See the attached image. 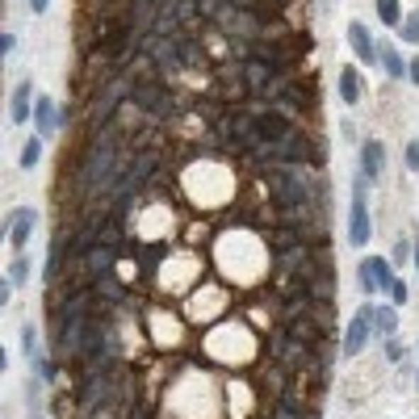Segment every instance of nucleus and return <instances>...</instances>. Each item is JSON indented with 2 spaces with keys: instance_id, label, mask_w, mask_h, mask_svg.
<instances>
[{
  "instance_id": "f257e3e1",
  "label": "nucleus",
  "mask_w": 419,
  "mask_h": 419,
  "mask_svg": "<svg viewBox=\"0 0 419 419\" xmlns=\"http://www.w3.org/2000/svg\"><path fill=\"white\" fill-rule=\"evenodd\" d=\"M373 239V218H369V201H365V177L352 181V206H348V243L365 247Z\"/></svg>"
},
{
  "instance_id": "f03ea898",
  "label": "nucleus",
  "mask_w": 419,
  "mask_h": 419,
  "mask_svg": "<svg viewBox=\"0 0 419 419\" xmlns=\"http://www.w3.org/2000/svg\"><path fill=\"white\" fill-rule=\"evenodd\" d=\"M369 335H377V331H373V302H365V306L352 315L348 331H344V357H357V352L369 344Z\"/></svg>"
},
{
  "instance_id": "7ed1b4c3",
  "label": "nucleus",
  "mask_w": 419,
  "mask_h": 419,
  "mask_svg": "<svg viewBox=\"0 0 419 419\" xmlns=\"http://www.w3.org/2000/svg\"><path fill=\"white\" fill-rule=\"evenodd\" d=\"M390 281H394V260H386V256H369V260H361V289L365 294H381V289H390Z\"/></svg>"
},
{
  "instance_id": "20e7f679",
  "label": "nucleus",
  "mask_w": 419,
  "mask_h": 419,
  "mask_svg": "<svg viewBox=\"0 0 419 419\" xmlns=\"http://www.w3.org/2000/svg\"><path fill=\"white\" fill-rule=\"evenodd\" d=\"M130 101H135L139 109H147V113H155V118H168V113H172V96L164 93L160 84H151V80H139V84L130 89Z\"/></svg>"
},
{
  "instance_id": "39448f33",
  "label": "nucleus",
  "mask_w": 419,
  "mask_h": 419,
  "mask_svg": "<svg viewBox=\"0 0 419 419\" xmlns=\"http://www.w3.org/2000/svg\"><path fill=\"white\" fill-rule=\"evenodd\" d=\"M34 223H38V214H34L30 206H21V210H13V214H9L4 231H9L13 252H26V243H30V235H34Z\"/></svg>"
},
{
  "instance_id": "423d86ee",
  "label": "nucleus",
  "mask_w": 419,
  "mask_h": 419,
  "mask_svg": "<svg viewBox=\"0 0 419 419\" xmlns=\"http://www.w3.org/2000/svg\"><path fill=\"white\" fill-rule=\"evenodd\" d=\"M348 47H352V55H357V63H365V67L381 63V59H377V43H373V34H369L365 21H348Z\"/></svg>"
},
{
  "instance_id": "0eeeda50",
  "label": "nucleus",
  "mask_w": 419,
  "mask_h": 419,
  "mask_svg": "<svg viewBox=\"0 0 419 419\" xmlns=\"http://www.w3.org/2000/svg\"><path fill=\"white\" fill-rule=\"evenodd\" d=\"M239 76H243V84H247V93L264 96V89L273 84V63H264V59H247V63L239 67Z\"/></svg>"
},
{
  "instance_id": "6e6552de",
  "label": "nucleus",
  "mask_w": 419,
  "mask_h": 419,
  "mask_svg": "<svg viewBox=\"0 0 419 419\" xmlns=\"http://www.w3.org/2000/svg\"><path fill=\"white\" fill-rule=\"evenodd\" d=\"M30 96H34V84H30V80H21V84L13 89V105H9V122H13V126H26V122H30V109H34Z\"/></svg>"
},
{
  "instance_id": "1a4fd4ad",
  "label": "nucleus",
  "mask_w": 419,
  "mask_h": 419,
  "mask_svg": "<svg viewBox=\"0 0 419 419\" xmlns=\"http://www.w3.org/2000/svg\"><path fill=\"white\" fill-rule=\"evenodd\" d=\"M55 126H59V113H55V101L47 93L34 96V135H55Z\"/></svg>"
},
{
  "instance_id": "9d476101",
  "label": "nucleus",
  "mask_w": 419,
  "mask_h": 419,
  "mask_svg": "<svg viewBox=\"0 0 419 419\" xmlns=\"http://www.w3.org/2000/svg\"><path fill=\"white\" fill-rule=\"evenodd\" d=\"M381 168H386V147H381L377 139H365V143H361V177L377 181V177H381Z\"/></svg>"
},
{
  "instance_id": "9b49d317",
  "label": "nucleus",
  "mask_w": 419,
  "mask_h": 419,
  "mask_svg": "<svg viewBox=\"0 0 419 419\" xmlns=\"http://www.w3.org/2000/svg\"><path fill=\"white\" fill-rule=\"evenodd\" d=\"M63 243H67V231H55V235H50V247H47V269H43L47 285H59V277H63Z\"/></svg>"
},
{
  "instance_id": "f8f14e48",
  "label": "nucleus",
  "mask_w": 419,
  "mask_h": 419,
  "mask_svg": "<svg viewBox=\"0 0 419 419\" xmlns=\"http://www.w3.org/2000/svg\"><path fill=\"white\" fill-rule=\"evenodd\" d=\"M285 331H289L294 340H302V344H311V348H315V344H319V340L327 335L323 327H319L315 319H311V311H306V315H294V319L285 323Z\"/></svg>"
},
{
  "instance_id": "ddd939ff",
  "label": "nucleus",
  "mask_w": 419,
  "mask_h": 419,
  "mask_svg": "<svg viewBox=\"0 0 419 419\" xmlns=\"http://www.w3.org/2000/svg\"><path fill=\"white\" fill-rule=\"evenodd\" d=\"M335 89H340V101H344V105H361V76H357V67H340Z\"/></svg>"
},
{
  "instance_id": "4468645a",
  "label": "nucleus",
  "mask_w": 419,
  "mask_h": 419,
  "mask_svg": "<svg viewBox=\"0 0 419 419\" xmlns=\"http://www.w3.org/2000/svg\"><path fill=\"white\" fill-rule=\"evenodd\" d=\"M306 294L319 302H335V269H319L315 277L306 281Z\"/></svg>"
},
{
  "instance_id": "2eb2a0df",
  "label": "nucleus",
  "mask_w": 419,
  "mask_h": 419,
  "mask_svg": "<svg viewBox=\"0 0 419 419\" xmlns=\"http://www.w3.org/2000/svg\"><path fill=\"white\" fill-rule=\"evenodd\" d=\"M377 59H381V67H386L390 80H403V76H407V63L398 59V50L394 47H377Z\"/></svg>"
},
{
  "instance_id": "dca6fc26",
  "label": "nucleus",
  "mask_w": 419,
  "mask_h": 419,
  "mask_svg": "<svg viewBox=\"0 0 419 419\" xmlns=\"http://www.w3.org/2000/svg\"><path fill=\"white\" fill-rule=\"evenodd\" d=\"M311 319L331 335V331H335V302H319V298H311Z\"/></svg>"
},
{
  "instance_id": "f3484780",
  "label": "nucleus",
  "mask_w": 419,
  "mask_h": 419,
  "mask_svg": "<svg viewBox=\"0 0 419 419\" xmlns=\"http://www.w3.org/2000/svg\"><path fill=\"white\" fill-rule=\"evenodd\" d=\"M373 331H377V335H394V331H398V315L386 311V306H373Z\"/></svg>"
},
{
  "instance_id": "a211bd4d",
  "label": "nucleus",
  "mask_w": 419,
  "mask_h": 419,
  "mask_svg": "<svg viewBox=\"0 0 419 419\" xmlns=\"http://www.w3.org/2000/svg\"><path fill=\"white\" fill-rule=\"evenodd\" d=\"M403 17H407V13H403L398 0H377V21H381V26H403Z\"/></svg>"
},
{
  "instance_id": "6ab92c4d",
  "label": "nucleus",
  "mask_w": 419,
  "mask_h": 419,
  "mask_svg": "<svg viewBox=\"0 0 419 419\" xmlns=\"http://www.w3.org/2000/svg\"><path fill=\"white\" fill-rule=\"evenodd\" d=\"M38 160H43V135L26 139V147H21V168H26V172H34V168H38Z\"/></svg>"
},
{
  "instance_id": "aec40b11",
  "label": "nucleus",
  "mask_w": 419,
  "mask_h": 419,
  "mask_svg": "<svg viewBox=\"0 0 419 419\" xmlns=\"http://www.w3.org/2000/svg\"><path fill=\"white\" fill-rule=\"evenodd\" d=\"M269 419H319V415H315V411H302V407H294V403H285V398H277Z\"/></svg>"
},
{
  "instance_id": "412c9836",
  "label": "nucleus",
  "mask_w": 419,
  "mask_h": 419,
  "mask_svg": "<svg viewBox=\"0 0 419 419\" xmlns=\"http://www.w3.org/2000/svg\"><path fill=\"white\" fill-rule=\"evenodd\" d=\"M415 256V247H411V239L403 235L398 243H394V252H390V260H394V269H407V260Z\"/></svg>"
},
{
  "instance_id": "4be33fe9",
  "label": "nucleus",
  "mask_w": 419,
  "mask_h": 419,
  "mask_svg": "<svg viewBox=\"0 0 419 419\" xmlns=\"http://www.w3.org/2000/svg\"><path fill=\"white\" fill-rule=\"evenodd\" d=\"M21 348H26V357H34L43 344H38V331H34V323H26L21 327Z\"/></svg>"
},
{
  "instance_id": "5701e85b",
  "label": "nucleus",
  "mask_w": 419,
  "mask_h": 419,
  "mask_svg": "<svg viewBox=\"0 0 419 419\" xmlns=\"http://www.w3.org/2000/svg\"><path fill=\"white\" fill-rule=\"evenodd\" d=\"M398 30H403V38H407V43H415V47H419V13H407Z\"/></svg>"
},
{
  "instance_id": "b1692460",
  "label": "nucleus",
  "mask_w": 419,
  "mask_h": 419,
  "mask_svg": "<svg viewBox=\"0 0 419 419\" xmlns=\"http://www.w3.org/2000/svg\"><path fill=\"white\" fill-rule=\"evenodd\" d=\"M30 419H47V411H43V394H38V386H34V377H30Z\"/></svg>"
},
{
  "instance_id": "393cba45",
  "label": "nucleus",
  "mask_w": 419,
  "mask_h": 419,
  "mask_svg": "<svg viewBox=\"0 0 419 419\" xmlns=\"http://www.w3.org/2000/svg\"><path fill=\"white\" fill-rule=\"evenodd\" d=\"M9 277H13V285H26V277H30V260H26V256H17V260H13V269H9Z\"/></svg>"
},
{
  "instance_id": "a878e982",
  "label": "nucleus",
  "mask_w": 419,
  "mask_h": 419,
  "mask_svg": "<svg viewBox=\"0 0 419 419\" xmlns=\"http://www.w3.org/2000/svg\"><path fill=\"white\" fill-rule=\"evenodd\" d=\"M386 357H390V361H407V348H403V340L386 335Z\"/></svg>"
},
{
  "instance_id": "bb28decb",
  "label": "nucleus",
  "mask_w": 419,
  "mask_h": 419,
  "mask_svg": "<svg viewBox=\"0 0 419 419\" xmlns=\"http://www.w3.org/2000/svg\"><path fill=\"white\" fill-rule=\"evenodd\" d=\"M390 298H394V302H398V306H403V302H411V289H407V281H390Z\"/></svg>"
},
{
  "instance_id": "cd10ccee",
  "label": "nucleus",
  "mask_w": 419,
  "mask_h": 419,
  "mask_svg": "<svg viewBox=\"0 0 419 419\" xmlns=\"http://www.w3.org/2000/svg\"><path fill=\"white\" fill-rule=\"evenodd\" d=\"M403 155H407V168L419 172V143H407V147H403Z\"/></svg>"
},
{
  "instance_id": "c85d7f7f",
  "label": "nucleus",
  "mask_w": 419,
  "mask_h": 419,
  "mask_svg": "<svg viewBox=\"0 0 419 419\" xmlns=\"http://www.w3.org/2000/svg\"><path fill=\"white\" fill-rule=\"evenodd\" d=\"M126 419H147V407L143 403H126Z\"/></svg>"
},
{
  "instance_id": "c756f323",
  "label": "nucleus",
  "mask_w": 419,
  "mask_h": 419,
  "mask_svg": "<svg viewBox=\"0 0 419 419\" xmlns=\"http://www.w3.org/2000/svg\"><path fill=\"white\" fill-rule=\"evenodd\" d=\"M84 419H118V407H101V411H89Z\"/></svg>"
},
{
  "instance_id": "7c9ffc66",
  "label": "nucleus",
  "mask_w": 419,
  "mask_h": 419,
  "mask_svg": "<svg viewBox=\"0 0 419 419\" xmlns=\"http://www.w3.org/2000/svg\"><path fill=\"white\" fill-rule=\"evenodd\" d=\"M9 298H13V277H4V281H0V306H4Z\"/></svg>"
},
{
  "instance_id": "2f4dec72",
  "label": "nucleus",
  "mask_w": 419,
  "mask_h": 419,
  "mask_svg": "<svg viewBox=\"0 0 419 419\" xmlns=\"http://www.w3.org/2000/svg\"><path fill=\"white\" fill-rule=\"evenodd\" d=\"M407 80H411V84H419V55L407 63Z\"/></svg>"
},
{
  "instance_id": "473e14b6",
  "label": "nucleus",
  "mask_w": 419,
  "mask_h": 419,
  "mask_svg": "<svg viewBox=\"0 0 419 419\" xmlns=\"http://www.w3.org/2000/svg\"><path fill=\"white\" fill-rule=\"evenodd\" d=\"M13 47H17V38H13V34H4V38H0V55H13Z\"/></svg>"
},
{
  "instance_id": "72a5a7b5",
  "label": "nucleus",
  "mask_w": 419,
  "mask_h": 419,
  "mask_svg": "<svg viewBox=\"0 0 419 419\" xmlns=\"http://www.w3.org/2000/svg\"><path fill=\"white\" fill-rule=\"evenodd\" d=\"M50 9V0H30V13H34V17H38V13H47Z\"/></svg>"
},
{
  "instance_id": "f704fd0d",
  "label": "nucleus",
  "mask_w": 419,
  "mask_h": 419,
  "mask_svg": "<svg viewBox=\"0 0 419 419\" xmlns=\"http://www.w3.org/2000/svg\"><path fill=\"white\" fill-rule=\"evenodd\" d=\"M411 260H415V273H419V247H415V256H411Z\"/></svg>"
}]
</instances>
